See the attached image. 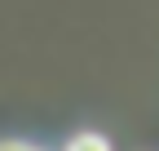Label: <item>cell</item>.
Wrapping results in <instances>:
<instances>
[{
  "label": "cell",
  "mask_w": 159,
  "mask_h": 151,
  "mask_svg": "<svg viewBox=\"0 0 159 151\" xmlns=\"http://www.w3.org/2000/svg\"><path fill=\"white\" fill-rule=\"evenodd\" d=\"M66 151H111V147H106V138H97V134H80Z\"/></svg>",
  "instance_id": "6da1fadb"
}]
</instances>
